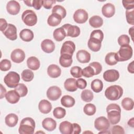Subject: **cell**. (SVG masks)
Here are the masks:
<instances>
[{
    "label": "cell",
    "instance_id": "cell-1",
    "mask_svg": "<svg viewBox=\"0 0 134 134\" xmlns=\"http://www.w3.org/2000/svg\"><path fill=\"white\" fill-rule=\"evenodd\" d=\"M108 120L112 125H115L120 121L121 118V108L117 104H110L106 107Z\"/></svg>",
    "mask_w": 134,
    "mask_h": 134
},
{
    "label": "cell",
    "instance_id": "cell-2",
    "mask_svg": "<svg viewBox=\"0 0 134 134\" xmlns=\"http://www.w3.org/2000/svg\"><path fill=\"white\" fill-rule=\"evenodd\" d=\"M35 120L30 117L23 118L20 121L18 131L20 134H33L35 128Z\"/></svg>",
    "mask_w": 134,
    "mask_h": 134
},
{
    "label": "cell",
    "instance_id": "cell-3",
    "mask_svg": "<svg viewBox=\"0 0 134 134\" xmlns=\"http://www.w3.org/2000/svg\"><path fill=\"white\" fill-rule=\"evenodd\" d=\"M123 94L122 88L117 85L109 86L105 91V96L110 100H116L119 99Z\"/></svg>",
    "mask_w": 134,
    "mask_h": 134
},
{
    "label": "cell",
    "instance_id": "cell-4",
    "mask_svg": "<svg viewBox=\"0 0 134 134\" xmlns=\"http://www.w3.org/2000/svg\"><path fill=\"white\" fill-rule=\"evenodd\" d=\"M132 54V48L130 45L121 46L118 51L116 53V59L118 62L127 61L131 59Z\"/></svg>",
    "mask_w": 134,
    "mask_h": 134
},
{
    "label": "cell",
    "instance_id": "cell-5",
    "mask_svg": "<svg viewBox=\"0 0 134 134\" xmlns=\"http://www.w3.org/2000/svg\"><path fill=\"white\" fill-rule=\"evenodd\" d=\"M20 76L16 72H9L4 77V82L5 84L9 88H15L19 84Z\"/></svg>",
    "mask_w": 134,
    "mask_h": 134
},
{
    "label": "cell",
    "instance_id": "cell-6",
    "mask_svg": "<svg viewBox=\"0 0 134 134\" xmlns=\"http://www.w3.org/2000/svg\"><path fill=\"white\" fill-rule=\"evenodd\" d=\"M21 19L24 23L28 26H33L37 22V15L35 12L30 9L26 10L23 13Z\"/></svg>",
    "mask_w": 134,
    "mask_h": 134
},
{
    "label": "cell",
    "instance_id": "cell-7",
    "mask_svg": "<svg viewBox=\"0 0 134 134\" xmlns=\"http://www.w3.org/2000/svg\"><path fill=\"white\" fill-rule=\"evenodd\" d=\"M110 123L106 117L100 116L97 118L94 121V127L96 130L102 131L107 130L109 128Z\"/></svg>",
    "mask_w": 134,
    "mask_h": 134
},
{
    "label": "cell",
    "instance_id": "cell-8",
    "mask_svg": "<svg viewBox=\"0 0 134 134\" xmlns=\"http://www.w3.org/2000/svg\"><path fill=\"white\" fill-rule=\"evenodd\" d=\"M65 30L66 36L72 38L77 37L80 34V29L77 26H73L70 24H66L61 26Z\"/></svg>",
    "mask_w": 134,
    "mask_h": 134
},
{
    "label": "cell",
    "instance_id": "cell-9",
    "mask_svg": "<svg viewBox=\"0 0 134 134\" xmlns=\"http://www.w3.org/2000/svg\"><path fill=\"white\" fill-rule=\"evenodd\" d=\"M62 94V91L57 86L50 87L47 91V96L49 99L54 101L58 99Z\"/></svg>",
    "mask_w": 134,
    "mask_h": 134
},
{
    "label": "cell",
    "instance_id": "cell-10",
    "mask_svg": "<svg viewBox=\"0 0 134 134\" xmlns=\"http://www.w3.org/2000/svg\"><path fill=\"white\" fill-rule=\"evenodd\" d=\"M88 15L87 12L83 9L76 10L73 15L74 20L78 24H83L88 19Z\"/></svg>",
    "mask_w": 134,
    "mask_h": 134
},
{
    "label": "cell",
    "instance_id": "cell-11",
    "mask_svg": "<svg viewBox=\"0 0 134 134\" xmlns=\"http://www.w3.org/2000/svg\"><path fill=\"white\" fill-rule=\"evenodd\" d=\"M75 50V45L74 43L72 41H66L62 44L60 50V54H66L73 55Z\"/></svg>",
    "mask_w": 134,
    "mask_h": 134
},
{
    "label": "cell",
    "instance_id": "cell-12",
    "mask_svg": "<svg viewBox=\"0 0 134 134\" xmlns=\"http://www.w3.org/2000/svg\"><path fill=\"white\" fill-rule=\"evenodd\" d=\"M119 77V72L115 69L106 70L103 73L104 79L109 82H114L116 81Z\"/></svg>",
    "mask_w": 134,
    "mask_h": 134
},
{
    "label": "cell",
    "instance_id": "cell-13",
    "mask_svg": "<svg viewBox=\"0 0 134 134\" xmlns=\"http://www.w3.org/2000/svg\"><path fill=\"white\" fill-rule=\"evenodd\" d=\"M5 36L10 40H15L17 38V28L12 24H8L6 29L3 31Z\"/></svg>",
    "mask_w": 134,
    "mask_h": 134
},
{
    "label": "cell",
    "instance_id": "cell-14",
    "mask_svg": "<svg viewBox=\"0 0 134 134\" xmlns=\"http://www.w3.org/2000/svg\"><path fill=\"white\" fill-rule=\"evenodd\" d=\"M10 58L14 62L20 63L24 60L25 58V53L23 50L20 49H16L12 52Z\"/></svg>",
    "mask_w": 134,
    "mask_h": 134
},
{
    "label": "cell",
    "instance_id": "cell-15",
    "mask_svg": "<svg viewBox=\"0 0 134 134\" xmlns=\"http://www.w3.org/2000/svg\"><path fill=\"white\" fill-rule=\"evenodd\" d=\"M20 6L19 3L14 0L9 1L6 5V10L7 12L13 15H16L20 11Z\"/></svg>",
    "mask_w": 134,
    "mask_h": 134
},
{
    "label": "cell",
    "instance_id": "cell-16",
    "mask_svg": "<svg viewBox=\"0 0 134 134\" xmlns=\"http://www.w3.org/2000/svg\"><path fill=\"white\" fill-rule=\"evenodd\" d=\"M41 48L42 50L44 52L50 53L54 50L55 44L52 40L49 39H46L41 42Z\"/></svg>",
    "mask_w": 134,
    "mask_h": 134
},
{
    "label": "cell",
    "instance_id": "cell-17",
    "mask_svg": "<svg viewBox=\"0 0 134 134\" xmlns=\"http://www.w3.org/2000/svg\"><path fill=\"white\" fill-rule=\"evenodd\" d=\"M102 12L105 17L110 18L113 17L115 13V6L111 3H106L102 7Z\"/></svg>",
    "mask_w": 134,
    "mask_h": 134
},
{
    "label": "cell",
    "instance_id": "cell-18",
    "mask_svg": "<svg viewBox=\"0 0 134 134\" xmlns=\"http://www.w3.org/2000/svg\"><path fill=\"white\" fill-rule=\"evenodd\" d=\"M76 57L78 61L82 63H88L91 60L90 53L85 50H80L78 51L76 53Z\"/></svg>",
    "mask_w": 134,
    "mask_h": 134
},
{
    "label": "cell",
    "instance_id": "cell-19",
    "mask_svg": "<svg viewBox=\"0 0 134 134\" xmlns=\"http://www.w3.org/2000/svg\"><path fill=\"white\" fill-rule=\"evenodd\" d=\"M47 73L48 75L52 78H57L60 76L61 70L60 67L56 64H51L47 69Z\"/></svg>",
    "mask_w": 134,
    "mask_h": 134
},
{
    "label": "cell",
    "instance_id": "cell-20",
    "mask_svg": "<svg viewBox=\"0 0 134 134\" xmlns=\"http://www.w3.org/2000/svg\"><path fill=\"white\" fill-rule=\"evenodd\" d=\"M42 126L47 131H52L56 128L57 122L51 118H46L43 120Z\"/></svg>",
    "mask_w": 134,
    "mask_h": 134
},
{
    "label": "cell",
    "instance_id": "cell-21",
    "mask_svg": "<svg viewBox=\"0 0 134 134\" xmlns=\"http://www.w3.org/2000/svg\"><path fill=\"white\" fill-rule=\"evenodd\" d=\"M59 129L62 134H72L73 124L68 121H64L60 123Z\"/></svg>",
    "mask_w": 134,
    "mask_h": 134
},
{
    "label": "cell",
    "instance_id": "cell-22",
    "mask_svg": "<svg viewBox=\"0 0 134 134\" xmlns=\"http://www.w3.org/2000/svg\"><path fill=\"white\" fill-rule=\"evenodd\" d=\"M39 111L44 114L49 113L52 109V105L50 102L46 99H42L40 101L38 105Z\"/></svg>",
    "mask_w": 134,
    "mask_h": 134
},
{
    "label": "cell",
    "instance_id": "cell-23",
    "mask_svg": "<svg viewBox=\"0 0 134 134\" xmlns=\"http://www.w3.org/2000/svg\"><path fill=\"white\" fill-rule=\"evenodd\" d=\"M20 97V96L15 90L9 91L5 95L6 99L10 104L17 103L19 100Z\"/></svg>",
    "mask_w": 134,
    "mask_h": 134
},
{
    "label": "cell",
    "instance_id": "cell-24",
    "mask_svg": "<svg viewBox=\"0 0 134 134\" xmlns=\"http://www.w3.org/2000/svg\"><path fill=\"white\" fill-rule=\"evenodd\" d=\"M72 55L69 54H61L59 58V63L64 68H68L70 66L72 63Z\"/></svg>",
    "mask_w": 134,
    "mask_h": 134
},
{
    "label": "cell",
    "instance_id": "cell-25",
    "mask_svg": "<svg viewBox=\"0 0 134 134\" xmlns=\"http://www.w3.org/2000/svg\"><path fill=\"white\" fill-rule=\"evenodd\" d=\"M61 17L57 14L52 13L49 17L47 19L48 24L52 27H55L59 25L62 20Z\"/></svg>",
    "mask_w": 134,
    "mask_h": 134
},
{
    "label": "cell",
    "instance_id": "cell-26",
    "mask_svg": "<svg viewBox=\"0 0 134 134\" xmlns=\"http://www.w3.org/2000/svg\"><path fill=\"white\" fill-rule=\"evenodd\" d=\"M27 65L28 68L32 70H37L40 65L39 59L36 57L32 56L28 58L27 60Z\"/></svg>",
    "mask_w": 134,
    "mask_h": 134
},
{
    "label": "cell",
    "instance_id": "cell-27",
    "mask_svg": "<svg viewBox=\"0 0 134 134\" xmlns=\"http://www.w3.org/2000/svg\"><path fill=\"white\" fill-rule=\"evenodd\" d=\"M87 46L89 49L92 51L97 52L100 49L102 41L96 39L90 38L88 41Z\"/></svg>",
    "mask_w": 134,
    "mask_h": 134
},
{
    "label": "cell",
    "instance_id": "cell-28",
    "mask_svg": "<svg viewBox=\"0 0 134 134\" xmlns=\"http://www.w3.org/2000/svg\"><path fill=\"white\" fill-rule=\"evenodd\" d=\"M19 37L22 40L25 42H29L33 39L34 35L31 30L24 29L20 32Z\"/></svg>",
    "mask_w": 134,
    "mask_h": 134
},
{
    "label": "cell",
    "instance_id": "cell-29",
    "mask_svg": "<svg viewBox=\"0 0 134 134\" xmlns=\"http://www.w3.org/2000/svg\"><path fill=\"white\" fill-rule=\"evenodd\" d=\"M64 87L67 91H76L77 89L76 84V80L74 78H69L66 79L64 83Z\"/></svg>",
    "mask_w": 134,
    "mask_h": 134
},
{
    "label": "cell",
    "instance_id": "cell-30",
    "mask_svg": "<svg viewBox=\"0 0 134 134\" xmlns=\"http://www.w3.org/2000/svg\"><path fill=\"white\" fill-rule=\"evenodd\" d=\"M18 116L15 114H9L7 115L5 118V124L7 126L10 127H15L18 122Z\"/></svg>",
    "mask_w": 134,
    "mask_h": 134
},
{
    "label": "cell",
    "instance_id": "cell-31",
    "mask_svg": "<svg viewBox=\"0 0 134 134\" xmlns=\"http://www.w3.org/2000/svg\"><path fill=\"white\" fill-rule=\"evenodd\" d=\"M89 24L93 28H99L103 24V19L101 17L97 15H95L90 18Z\"/></svg>",
    "mask_w": 134,
    "mask_h": 134
},
{
    "label": "cell",
    "instance_id": "cell-32",
    "mask_svg": "<svg viewBox=\"0 0 134 134\" xmlns=\"http://www.w3.org/2000/svg\"><path fill=\"white\" fill-rule=\"evenodd\" d=\"M75 103L74 98L70 95H64L61 99V103L65 107L70 108L73 107Z\"/></svg>",
    "mask_w": 134,
    "mask_h": 134
},
{
    "label": "cell",
    "instance_id": "cell-33",
    "mask_svg": "<svg viewBox=\"0 0 134 134\" xmlns=\"http://www.w3.org/2000/svg\"><path fill=\"white\" fill-rule=\"evenodd\" d=\"M53 38L57 41H62L66 37V33L64 29L62 27L55 29L53 33Z\"/></svg>",
    "mask_w": 134,
    "mask_h": 134
},
{
    "label": "cell",
    "instance_id": "cell-34",
    "mask_svg": "<svg viewBox=\"0 0 134 134\" xmlns=\"http://www.w3.org/2000/svg\"><path fill=\"white\" fill-rule=\"evenodd\" d=\"M91 88L95 93L100 92L103 88V83L99 79H95L91 82Z\"/></svg>",
    "mask_w": 134,
    "mask_h": 134
},
{
    "label": "cell",
    "instance_id": "cell-35",
    "mask_svg": "<svg viewBox=\"0 0 134 134\" xmlns=\"http://www.w3.org/2000/svg\"><path fill=\"white\" fill-rule=\"evenodd\" d=\"M134 103L132 99L129 97H126L121 101V106L126 110H131L133 108Z\"/></svg>",
    "mask_w": 134,
    "mask_h": 134
},
{
    "label": "cell",
    "instance_id": "cell-36",
    "mask_svg": "<svg viewBox=\"0 0 134 134\" xmlns=\"http://www.w3.org/2000/svg\"><path fill=\"white\" fill-rule=\"evenodd\" d=\"M105 62L109 65H114L118 62L116 59V52H109L106 54L105 58Z\"/></svg>",
    "mask_w": 134,
    "mask_h": 134
},
{
    "label": "cell",
    "instance_id": "cell-37",
    "mask_svg": "<svg viewBox=\"0 0 134 134\" xmlns=\"http://www.w3.org/2000/svg\"><path fill=\"white\" fill-rule=\"evenodd\" d=\"M82 99L85 102H90L94 98L93 92L90 90H83L81 94Z\"/></svg>",
    "mask_w": 134,
    "mask_h": 134
},
{
    "label": "cell",
    "instance_id": "cell-38",
    "mask_svg": "<svg viewBox=\"0 0 134 134\" xmlns=\"http://www.w3.org/2000/svg\"><path fill=\"white\" fill-rule=\"evenodd\" d=\"M21 76L23 81L25 82H30L33 80L34 74L33 72L30 70L25 69L22 72Z\"/></svg>",
    "mask_w": 134,
    "mask_h": 134
},
{
    "label": "cell",
    "instance_id": "cell-39",
    "mask_svg": "<svg viewBox=\"0 0 134 134\" xmlns=\"http://www.w3.org/2000/svg\"><path fill=\"white\" fill-rule=\"evenodd\" d=\"M52 13L58 14L62 19L65 18L66 15V11L65 9L63 6L59 5H56L52 8Z\"/></svg>",
    "mask_w": 134,
    "mask_h": 134
},
{
    "label": "cell",
    "instance_id": "cell-40",
    "mask_svg": "<svg viewBox=\"0 0 134 134\" xmlns=\"http://www.w3.org/2000/svg\"><path fill=\"white\" fill-rule=\"evenodd\" d=\"M15 90L21 97L25 96L28 93V88L27 86L23 83H19L18 85L15 87Z\"/></svg>",
    "mask_w": 134,
    "mask_h": 134
},
{
    "label": "cell",
    "instance_id": "cell-41",
    "mask_svg": "<svg viewBox=\"0 0 134 134\" xmlns=\"http://www.w3.org/2000/svg\"><path fill=\"white\" fill-rule=\"evenodd\" d=\"M96 107L95 106L91 103L86 104L83 108L84 113L88 116H92L96 113Z\"/></svg>",
    "mask_w": 134,
    "mask_h": 134
},
{
    "label": "cell",
    "instance_id": "cell-42",
    "mask_svg": "<svg viewBox=\"0 0 134 134\" xmlns=\"http://www.w3.org/2000/svg\"><path fill=\"white\" fill-rule=\"evenodd\" d=\"M53 116L57 119L63 118L66 115V110L61 107L55 108L53 111Z\"/></svg>",
    "mask_w": 134,
    "mask_h": 134
},
{
    "label": "cell",
    "instance_id": "cell-43",
    "mask_svg": "<svg viewBox=\"0 0 134 134\" xmlns=\"http://www.w3.org/2000/svg\"><path fill=\"white\" fill-rule=\"evenodd\" d=\"M70 73L75 78H80L83 76L82 69L78 66H74L71 68Z\"/></svg>",
    "mask_w": 134,
    "mask_h": 134
},
{
    "label": "cell",
    "instance_id": "cell-44",
    "mask_svg": "<svg viewBox=\"0 0 134 134\" xmlns=\"http://www.w3.org/2000/svg\"><path fill=\"white\" fill-rule=\"evenodd\" d=\"M90 38L96 39L100 41H102L104 38V34L101 30H94L91 32Z\"/></svg>",
    "mask_w": 134,
    "mask_h": 134
},
{
    "label": "cell",
    "instance_id": "cell-45",
    "mask_svg": "<svg viewBox=\"0 0 134 134\" xmlns=\"http://www.w3.org/2000/svg\"><path fill=\"white\" fill-rule=\"evenodd\" d=\"M82 74L83 76L86 77H91L95 75L94 69L90 65L85 67L82 70Z\"/></svg>",
    "mask_w": 134,
    "mask_h": 134
},
{
    "label": "cell",
    "instance_id": "cell-46",
    "mask_svg": "<svg viewBox=\"0 0 134 134\" xmlns=\"http://www.w3.org/2000/svg\"><path fill=\"white\" fill-rule=\"evenodd\" d=\"M10 61L7 59H3L0 62V69L2 71H8L11 68Z\"/></svg>",
    "mask_w": 134,
    "mask_h": 134
},
{
    "label": "cell",
    "instance_id": "cell-47",
    "mask_svg": "<svg viewBox=\"0 0 134 134\" xmlns=\"http://www.w3.org/2000/svg\"><path fill=\"white\" fill-rule=\"evenodd\" d=\"M118 43L120 46L129 45L130 43V38L126 35H122L118 37Z\"/></svg>",
    "mask_w": 134,
    "mask_h": 134
},
{
    "label": "cell",
    "instance_id": "cell-48",
    "mask_svg": "<svg viewBox=\"0 0 134 134\" xmlns=\"http://www.w3.org/2000/svg\"><path fill=\"white\" fill-rule=\"evenodd\" d=\"M126 20L128 24L134 25V9L130 10H126Z\"/></svg>",
    "mask_w": 134,
    "mask_h": 134
},
{
    "label": "cell",
    "instance_id": "cell-49",
    "mask_svg": "<svg viewBox=\"0 0 134 134\" xmlns=\"http://www.w3.org/2000/svg\"><path fill=\"white\" fill-rule=\"evenodd\" d=\"M89 65L91 66L94 70L95 75L99 74L102 71V66L98 62H93L91 63Z\"/></svg>",
    "mask_w": 134,
    "mask_h": 134
},
{
    "label": "cell",
    "instance_id": "cell-50",
    "mask_svg": "<svg viewBox=\"0 0 134 134\" xmlns=\"http://www.w3.org/2000/svg\"><path fill=\"white\" fill-rule=\"evenodd\" d=\"M124 7L126 10H130L134 9V1L133 0H124L122 1Z\"/></svg>",
    "mask_w": 134,
    "mask_h": 134
},
{
    "label": "cell",
    "instance_id": "cell-51",
    "mask_svg": "<svg viewBox=\"0 0 134 134\" xmlns=\"http://www.w3.org/2000/svg\"><path fill=\"white\" fill-rule=\"evenodd\" d=\"M76 84L77 87L81 90L84 89L87 86L86 81L84 79L82 78H79L76 81Z\"/></svg>",
    "mask_w": 134,
    "mask_h": 134
},
{
    "label": "cell",
    "instance_id": "cell-52",
    "mask_svg": "<svg viewBox=\"0 0 134 134\" xmlns=\"http://www.w3.org/2000/svg\"><path fill=\"white\" fill-rule=\"evenodd\" d=\"M112 133H125V131L124 128L119 125L114 126L111 128Z\"/></svg>",
    "mask_w": 134,
    "mask_h": 134
},
{
    "label": "cell",
    "instance_id": "cell-53",
    "mask_svg": "<svg viewBox=\"0 0 134 134\" xmlns=\"http://www.w3.org/2000/svg\"><path fill=\"white\" fill-rule=\"evenodd\" d=\"M43 5L42 6L44 7V8L49 9L52 8V5L55 3L56 1L54 0H44L42 1Z\"/></svg>",
    "mask_w": 134,
    "mask_h": 134
},
{
    "label": "cell",
    "instance_id": "cell-54",
    "mask_svg": "<svg viewBox=\"0 0 134 134\" xmlns=\"http://www.w3.org/2000/svg\"><path fill=\"white\" fill-rule=\"evenodd\" d=\"M43 5V2L41 0L32 1V6L37 10H39Z\"/></svg>",
    "mask_w": 134,
    "mask_h": 134
},
{
    "label": "cell",
    "instance_id": "cell-55",
    "mask_svg": "<svg viewBox=\"0 0 134 134\" xmlns=\"http://www.w3.org/2000/svg\"><path fill=\"white\" fill-rule=\"evenodd\" d=\"M8 26V24L6 20L4 18L0 19V30L4 31Z\"/></svg>",
    "mask_w": 134,
    "mask_h": 134
},
{
    "label": "cell",
    "instance_id": "cell-56",
    "mask_svg": "<svg viewBox=\"0 0 134 134\" xmlns=\"http://www.w3.org/2000/svg\"><path fill=\"white\" fill-rule=\"evenodd\" d=\"M73 132L72 134H79L81 132V128L80 126L76 124L73 123Z\"/></svg>",
    "mask_w": 134,
    "mask_h": 134
},
{
    "label": "cell",
    "instance_id": "cell-57",
    "mask_svg": "<svg viewBox=\"0 0 134 134\" xmlns=\"http://www.w3.org/2000/svg\"><path fill=\"white\" fill-rule=\"evenodd\" d=\"M133 63L134 61H132L131 63H130L128 64V66L127 67V69L129 72L131 73H134V69H133Z\"/></svg>",
    "mask_w": 134,
    "mask_h": 134
},
{
    "label": "cell",
    "instance_id": "cell-58",
    "mask_svg": "<svg viewBox=\"0 0 134 134\" xmlns=\"http://www.w3.org/2000/svg\"><path fill=\"white\" fill-rule=\"evenodd\" d=\"M1 99L3 98L4 96H5L6 94V90L5 88V87H3V86L2 85V84H1Z\"/></svg>",
    "mask_w": 134,
    "mask_h": 134
},
{
    "label": "cell",
    "instance_id": "cell-59",
    "mask_svg": "<svg viewBox=\"0 0 134 134\" xmlns=\"http://www.w3.org/2000/svg\"><path fill=\"white\" fill-rule=\"evenodd\" d=\"M133 26H132V27H131L130 28H129V34L131 36V38L132 39V40H133Z\"/></svg>",
    "mask_w": 134,
    "mask_h": 134
},
{
    "label": "cell",
    "instance_id": "cell-60",
    "mask_svg": "<svg viewBox=\"0 0 134 134\" xmlns=\"http://www.w3.org/2000/svg\"><path fill=\"white\" fill-rule=\"evenodd\" d=\"M133 124H134V121H133V118H132L131 119H130L128 122V124L129 126H131V127H133Z\"/></svg>",
    "mask_w": 134,
    "mask_h": 134
},
{
    "label": "cell",
    "instance_id": "cell-61",
    "mask_svg": "<svg viewBox=\"0 0 134 134\" xmlns=\"http://www.w3.org/2000/svg\"><path fill=\"white\" fill-rule=\"evenodd\" d=\"M24 2L28 6L32 7V1H24Z\"/></svg>",
    "mask_w": 134,
    "mask_h": 134
},
{
    "label": "cell",
    "instance_id": "cell-62",
    "mask_svg": "<svg viewBox=\"0 0 134 134\" xmlns=\"http://www.w3.org/2000/svg\"><path fill=\"white\" fill-rule=\"evenodd\" d=\"M106 131V130H104V131H100L98 133H110L109 131H107H107Z\"/></svg>",
    "mask_w": 134,
    "mask_h": 134
}]
</instances>
